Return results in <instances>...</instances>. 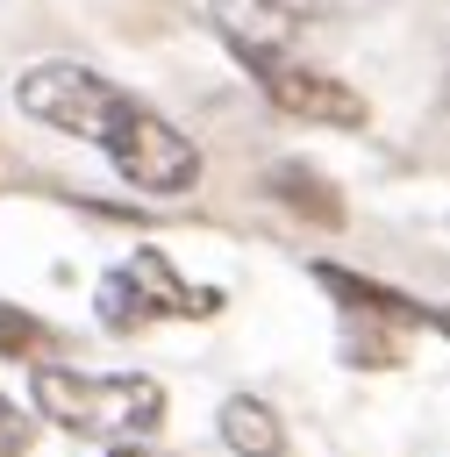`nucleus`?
<instances>
[{
    "label": "nucleus",
    "instance_id": "obj_1",
    "mask_svg": "<svg viewBox=\"0 0 450 457\" xmlns=\"http://www.w3.org/2000/svg\"><path fill=\"white\" fill-rule=\"evenodd\" d=\"M14 107L43 129H64L79 143H100L107 164L136 186V193H193L200 186V150L150 107L136 100L129 86L100 79L93 64H71V57H50V64H29L14 79Z\"/></svg>",
    "mask_w": 450,
    "mask_h": 457
},
{
    "label": "nucleus",
    "instance_id": "obj_2",
    "mask_svg": "<svg viewBox=\"0 0 450 457\" xmlns=\"http://www.w3.org/2000/svg\"><path fill=\"white\" fill-rule=\"evenodd\" d=\"M29 400L43 421H57L64 436H93V443H143L164 421V386L143 371H71V364H36L29 371Z\"/></svg>",
    "mask_w": 450,
    "mask_h": 457
},
{
    "label": "nucleus",
    "instance_id": "obj_3",
    "mask_svg": "<svg viewBox=\"0 0 450 457\" xmlns=\"http://www.w3.org/2000/svg\"><path fill=\"white\" fill-rule=\"evenodd\" d=\"M93 314H100V328H114V336H143V328H157V321H186V314L207 321V314H221V293H214V286H186L157 243H136V250L100 278Z\"/></svg>",
    "mask_w": 450,
    "mask_h": 457
},
{
    "label": "nucleus",
    "instance_id": "obj_4",
    "mask_svg": "<svg viewBox=\"0 0 450 457\" xmlns=\"http://www.w3.org/2000/svg\"><path fill=\"white\" fill-rule=\"evenodd\" d=\"M257 71V93L293 114V121H314V129H364L371 107L357 86H343L336 71H314V64H293V57H271V64H250Z\"/></svg>",
    "mask_w": 450,
    "mask_h": 457
},
{
    "label": "nucleus",
    "instance_id": "obj_5",
    "mask_svg": "<svg viewBox=\"0 0 450 457\" xmlns=\"http://www.w3.org/2000/svg\"><path fill=\"white\" fill-rule=\"evenodd\" d=\"M321 7L329 0H207V21L243 64H271L300 43V29L321 21Z\"/></svg>",
    "mask_w": 450,
    "mask_h": 457
},
{
    "label": "nucleus",
    "instance_id": "obj_6",
    "mask_svg": "<svg viewBox=\"0 0 450 457\" xmlns=\"http://www.w3.org/2000/svg\"><path fill=\"white\" fill-rule=\"evenodd\" d=\"M314 278H321L357 321H393V328H421V321H429L421 300H407V293H393V286H379V278H357V271H343V264H314Z\"/></svg>",
    "mask_w": 450,
    "mask_h": 457
},
{
    "label": "nucleus",
    "instance_id": "obj_7",
    "mask_svg": "<svg viewBox=\"0 0 450 457\" xmlns=\"http://www.w3.org/2000/svg\"><path fill=\"white\" fill-rule=\"evenodd\" d=\"M221 443H229L236 457H286V421H279L264 400L236 393V400L221 407Z\"/></svg>",
    "mask_w": 450,
    "mask_h": 457
},
{
    "label": "nucleus",
    "instance_id": "obj_8",
    "mask_svg": "<svg viewBox=\"0 0 450 457\" xmlns=\"http://www.w3.org/2000/svg\"><path fill=\"white\" fill-rule=\"evenodd\" d=\"M271 193L293 207V214H314V221H343V193H329V179L321 171H307V164H271Z\"/></svg>",
    "mask_w": 450,
    "mask_h": 457
},
{
    "label": "nucleus",
    "instance_id": "obj_9",
    "mask_svg": "<svg viewBox=\"0 0 450 457\" xmlns=\"http://www.w3.org/2000/svg\"><path fill=\"white\" fill-rule=\"evenodd\" d=\"M57 336L29 314V307H14V300H0V357H43Z\"/></svg>",
    "mask_w": 450,
    "mask_h": 457
},
{
    "label": "nucleus",
    "instance_id": "obj_10",
    "mask_svg": "<svg viewBox=\"0 0 450 457\" xmlns=\"http://www.w3.org/2000/svg\"><path fill=\"white\" fill-rule=\"evenodd\" d=\"M29 436H36V421L0 393V457H29Z\"/></svg>",
    "mask_w": 450,
    "mask_h": 457
},
{
    "label": "nucleus",
    "instance_id": "obj_11",
    "mask_svg": "<svg viewBox=\"0 0 450 457\" xmlns=\"http://www.w3.org/2000/svg\"><path fill=\"white\" fill-rule=\"evenodd\" d=\"M107 457H157V450H143V443H121V450H107Z\"/></svg>",
    "mask_w": 450,
    "mask_h": 457
},
{
    "label": "nucleus",
    "instance_id": "obj_12",
    "mask_svg": "<svg viewBox=\"0 0 450 457\" xmlns=\"http://www.w3.org/2000/svg\"><path fill=\"white\" fill-rule=\"evenodd\" d=\"M429 321H436V328H443V336H450V307H436V314H429Z\"/></svg>",
    "mask_w": 450,
    "mask_h": 457
}]
</instances>
